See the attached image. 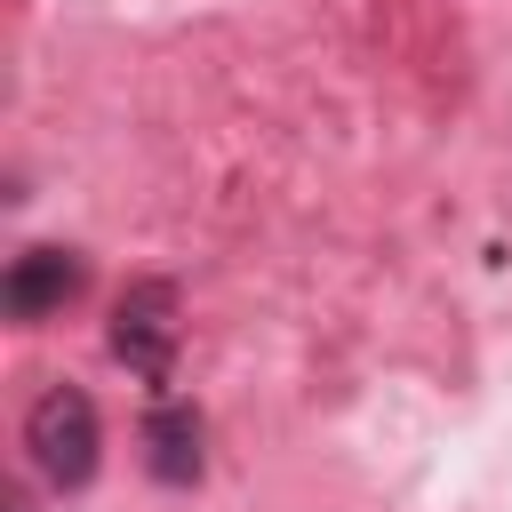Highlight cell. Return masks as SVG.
Returning a JSON list of instances; mask_svg holds the SVG:
<instances>
[{
  "instance_id": "cell-1",
  "label": "cell",
  "mask_w": 512,
  "mask_h": 512,
  "mask_svg": "<svg viewBox=\"0 0 512 512\" xmlns=\"http://www.w3.org/2000/svg\"><path fill=\"white\" fill-rule=\"evenodd\" d=\"M24 448L32 464L56 480V488H80L96 472V448H104V424H96V400L80 384H48L32 408H24Z\"/></svg>"
},
{
  "instance_id": "cell-4",
  "label": "cell",
  "mask_w": 512,
  "mask_h": 512,
  "mask_svg": "<svg viewBox=\"0 0 512 512\" xmlns=\"http://www.w3.org/2000/svg\"><path fill=\"white\" fill-rule=\"evenodd\" d=\"M144 448H152V472H160V480H192V472H200V416H192L184 400L152 408Z\"/></svg>"
},
{
  "instance_id": "cell-2",
  "label": "cell",
  "mask_w": 512,
  "mask_h": 512,
  "mask_svg": "<svg viewBox=\"0 0 512 512\" xmlns=\"http://www.w3.org/2000/svg\"><path fill=\"white\" fill-rule=\"evenodd\" d=\"M112 352L136 376H168V360H176V288L168 280H128V296L112 304Z\"/></svg>"
},
{
  "instance_id": "cell-3",
  "label": "cell",
  "mask_w": 512,
  "mask_h": 512,
  "mask_svg": "<svg viewBox=\"0 0 512 512\" xmlns=\"http://www.w3.org/2000/svg\"><path fill=\"white\" fill-rule=\"evenodd\" d=\"M80 280H88V264L72 248H24L0 280V304H8V320H48L80 296Z\"/></svg>"
}]
</instances>
